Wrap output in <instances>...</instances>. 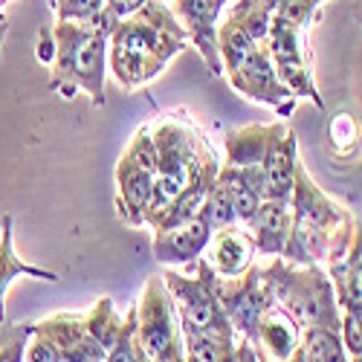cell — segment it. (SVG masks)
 <instances>
[{
	"mask_svg": "<svg viewBox=\"0 0 362 362\" xmlns=\"http://www.w3.org/2000/svg\"><path fill=\"white\" fill-rule=\"evenodd\" d=\"M354 15H356L359 23H362V0H354Z\"/></svg>",
	"mask_w": 362,
	"mask_h": 362,
	"instance_id": "cell-33",
	"label": "cell"
},
{
	"mask_svg": "<svg viewBox=\"0 0 362 362\" xmlns=\"http://www.w3.org/2000/svg\"><path fill=\"white\" fill-rule=\"evenodd\" d=\"M218 296H221L223 313H226L232 330L238 334V339H252L261 313L273 305V298H269V293L264 287L258 264H252L244 276L218 279Z\"/></svg>",
	"mask_w": 362,
	"mask_h": 362,
	"instance_id": "cell-11",
	"label": "cell"
},
{
	"mask_svg": "<svg viewBox=\"0 0 362 362\" xmlns=\"http://www.w3.org/2000/svg\"><path fill=\"white\" fill-rule=\"evenodd\" d=\"M189 362H238V334L229 330H183Z\"/></svg>",
	"mask_w": 362,
	"mask_h": 362,
	"instance_id": "cell-22",
	"label": "cell"
},
{
	"mask_svg": "<svg viewBox=\"0 0 362 362\" xmlns=\"http://www.w3.org/2000/svg\"><path fill=\"white\" fill-rule=\"evenodd\" d=\"M301 356L305 362H351L339 330L330 327H305L301 330Z\"/></svg>",
	"mask_w": 362,
	"mask_h": 362,
	"instance_id": "cell-23",
	"label": "cell"
},
{
	"mask_svg": "<svg viewBox=\"0 0 362 362\" xmlns=\"http://www.w3.org/2000/svg\"><path fill=\"white\" fill-rule=\"evenodd\" d=\"M226 78L244 99L267 105L276 116H290L296 110L293 90L276 73V64H273V58H269L264 44H258L238 67L226 70Z\"/></svg>",
	"mask_w": 362,
	"mask_h": 362,
	"instance_id": "cell-10",
	"label": "cell"
},
{
	"mask_svg": "<svg viewBox=\"0 0 362 362\" xmlns=\"http://www.w3.org/2000/svg\"><path fill=\"white\" fill-rule=\"evenodd\" d=\"M339 337H342L345 351H348L351 356H362V308H356V310H342Z\"/></svg>",
	"mask_w": 362,
	"mask_h": 362,
	"instance_id": "cell-28",
	"label": "cell"
},
{
	"mask_svg": "<svg viewBox=\"0 0 362 362\" xmlns=\"http://www.w3.org/2000/svg\"><path fill=\"white\" fill-rule=\"evenodd\" d=\"M287 122H273V125H240L226 134L223 151L229 165H261L269 154V148L276 145V139L287 131Z\"/></svg>",
	"mask_w": 362,
	"mask_h": 362,
	"instance_id": "cell-19",
	"label": "cell"
},
{
	"mask_svg": "<svg viewBox=\"0 0 362 362\" xmlns=\"http://www.w3.org/2000/svg\"><path fill=\"white\" fill-rule=\"evenodd\" d=\"M148 6V0H105V12L113 18V21H125V18H134L139 9Z\"/></svg>",
	"mask_w": 362,
	"mask_h": 362,
	"instance_id": "cell-30",
	"label": "cell"
},
{
	"mask_svg": "<svg viewBox=\"0 0 362 362\" xmlns=\"http://www.w3.org/2000/svg\"><path fill=\"white\" fill-rule=\"evenodd\" d=\"M351 362H362V356H351Z\"/></svg>",
	"mask_w": 362,
	"mask_h": 362,
	"instance_id": "cell-34",
	"label": "cell"
},
{
	"mask_svg": "<svg viewBox=\"0 0 362 362\" xmlns=\"http://www.w3.org/2000/svg\"><path fill=\"white\" fill-rule=\"evenodd\" d=\"M6 33H9V23L0 21V49H4V41H6Z\"/></svg>",
	"mask_w": 362,
	"mask_h": 362,
	"instance_id": "cell-32",
	"label": "cell"
},
{
	"mask_svg": "<svg viewBox=\"0 0 362 362\" xmlns=\"http://www.w3.org/2000/svg\"><path fill=\"white\" fill-rule=\"evenodd\" d=\"M221 4H226V0H221Z\"/></svg>",
	"mask_w": 362,
	"mask_h": 362,
	"instance_id": "cell-35",
	"label": "cell"
},
{
	"mask_svg": "<svg viewBox=\"0 0 362 362\" xmlns=\"http://www.w3.org/2000/svg\"><path fill=\"white\" fill-rule=\"evenodd\" d=\"M296 165H298V142H296V131L287 128L276 139V145L269 148L267 160L261 163L264 200H290L293 180H296Z\"/></svg>",
	"mask_w": 362,
	"mask_h": 362,
	"instance_id": "cell-18",
	"label": "cell"
},
{
	"mask_svg": "<svg viewBox=\"0 0 362 362\" xmlns=\"http://www.w3.org/2000/svg\"><path fill=\"white\" fill-rule=\"evenodd\" d=\"M55 21H96L105 12V0H49Z\"/></svg>",
	"mask_w": 362,
	"mask_h": 362,
	"instance_id": "cell-27",
	"label": "cell"
},
{
	"mask_svg": "<svg viewBox=\"0 0 362 362\" xmlns=\"http://www.w3.org/2000/svg\"><path fill=\"white\" fill-rule=\"evenodd\" d=\"M157 151V194H154V218L168 203L192 186H212L221 160L206 142L200 128L189 119V113H168L151 125ZM148 218V221H151Z\"/></svg>",
	"mask_w": 362,
	"mask_h": 362,
	"instance_id": "cell-3",
	"label": "cell"
},
{
	"mask_svg": "<svg viewBox=\"0 0 362 362\" xmlns=\"http://www.w3.org/2000/svg\"><path fill=\"white\" fill-rule=\"evenodd\" d=\"M250 342L261 351L267 362H290L301 345V327L287 310H281L279 305H269L261 313L255 337Z\"/></svg>",
	"mask_w": 362,
	"mask_h": 362,
	"instance_id": "cell-15",
	"label": "cell"
},
{
	"mask_svg": "<svg viewBox=\"0 0 362 362\" xmlns=\"http://www.w3.org/2000/svg\"><path fill=\"white\" fill-rule=\"evenodd\" d=\"M157 194V151L151 125H142L116 163V218L125 226L145 229Z\"/></svg>",
	"mask_w": 362,
	"mask_h": 362,
	"instance_id": "cell-6",
	"label": "cell"
},
{
	"mask_svg": "<svg viewBox=\"0 0 362 362\" xmlns=\"http://www.w3.org/2000/svg\"><path fill=\"white\" fill-rule=\"evenodd\" d=\"M218 180L226 186V192L232 197L238 223L240 226L250 223L252 215L258 212V206L264 203V171H261V165H229V163H221Z\"/></svg>",
	"mask_w": 362,
	"mask_h": 362,
	"instance_id": "cell-20",
	"label": "cell"
},
{
	"mask_svg": "<svg viewBox=\"0 0 362 362\" xmlns=\"http://www.w3.org/2000/svg\"><path fill=\"white\" fill-rule=\"evenodd\" d=\"M116 21L102 12L96 21H55L38 29V62L49 64V90L62 99L87 93L96 107H105L107 44Z\"/></svg>",
	"mask_w": 362,
	"mask_h": 362,
	"instance_id": "cell-1",
	"label": "cell"
},
{
	"mask_svg": "<svg viewBox=\"0 0 362 362\" xmlns=\"http://www.w3.org/2000/svg\"><path fill=\"white\" fill-rule=\"evenodd\" d=\"M186 47L189 35L171 6L148 0L134 18L116 21L107 44V70L125 93H134L154 81Z\"/></svg>",
	"mask_w": 362,
	"mask_h": 362,
	"instance_id": "cell-2",
	"label": "cell"
},
{
	"mask_svg": "<svg viewBox=\"0 0 362 362\" xmlns=\"http://www.w3.org/2000/svg\"><path fill=\"white\" fill-rule=\"evenodd\" d=\"M322 4H327V0H287L276 12L273 23H269L264 47H267L269 58H273L281 81L293 90V96L296 99L305 96L316 107L325 110V99L319 96L313 67H310V49H308L310 23Z\"/></svg>",
	"mask_w": 362,
	"mask_h": 362,
	"instance_id": "cell-5",
	"label": "cell"
},
{
	"mask_svg": "<svg viewBox=\"0 0 362 362\" xmlns=\"http://www.w3.org/2000/svg\"><path fill=\"white\" fill-rule=\"evenodd\" d=\"M15 279H38V281H58V273L35 264H26L15 252V218H0V322H6V290Z\"/></svg>",
	"mask_w": 362,
	"mask_h": 362,
	"instance_id": "cell-21",
	"label": "cell"
},
{
	"mask_svg": "<svg viewBox=\"0 0 362 362\" xmlns=\"http://www.w3.org/2000/svg\"><path fill=\"white\" fill-rule=\"evenodd\" d=\"M105 362H148V356L136 339V305H131L128 313L122 316V327H119L113 345L107 348Z\"/></svg>",
	"mask_w": 362,
	"mask_h": 362,
	"instance_id": "cell-24",
	"label": "cell"
},
{
	"mask_svg": "<svg viewBox=\"0 0 362 362\" xmlns=\"http://www.w3.org/2000/svg\"><path fill=\"white\" fill-rule=\"evenodd\" d=\"M136 305V339L148 362H186V339L174 298L160 276H151Z\"/></svg>",
	"mask_w": 362,
	"mask_h": 362,
	"instance_id": "cell-8",
	"label": "cell"
},
{
	"mask_svg": "<svg viewBox=\"0 0 362 362\" xmlns=\"http://www.w3.org/2000/svg\"><path fill=\"white\" fill-rule=\"evenodd\" d=\"M29 337H33V322H0V362H26Z\"/></svg>",
	"mask_w": 362,
	"mask_h": 362,
	"instance_id": "cell-26",
	"label": "cell"
},
{
	"mask_svg": "<svg viewBox=\"0 0 362 362\" xmlns=\"http://www.w3.org/2000/svg\"><path fill=\"white\" fill-rule=\"evenodd\" d=\"M284 4L287 0H238L226 9V15L218 21V49L223 73L238 67L258 44H264L269 23Z\"/></svg>",
	"mask_w": 362,
	"mask_h": 362,
	"instance_id": "cell-9",
	"label": "cell"
},
{
	"mask_svg": "<svg viewBox=\"0 0 362 362\" xmlns=\"http://www.w3.org/2000/svg\"><path fill=\"white\" fill-rule=\"evenodd\" d=\"M209 240H212V229L209 223L197 215L186 223H177L168 229H157L151 238V252L160 264H183V267H194L197 258H203V252L209 250Z\"/></svg>",
	"mask_w": 362,
	"mask_h": 362,
	"instance_id": "cell-14",
	"label": "cell"
},
{
	"mask_svg": "<svg viewBox=\"0 0 362 362\" xmlns=\"http://www.w3.org/2000/svg\"><path fill=\"white\" fill-rule=\"evenodd\" d=\"M200 218L209 223V229H212V232H218V229H223V226L238 223V218H235V206H232V197H229L226 186L221 183L218 177H215L212 189H209V194H206V200H203V206H200Z\"/></svg>",
	"mask_w": 362,
	"mask_h": 362,
	"instance_id": "cell-25",
	"label": "cell"
},
{
	"mask_svg": "<svg viewBox=\"0 0 362 362\" xmlns=\"http://www.w3.org/2000/svg\"><path fill=\"white\" fill-rule=\"evenodd\" d=\"M238 362H267L250 339H238Z\"/></svg>",
	"mask_w": 362,
	"mask_h": 362,
	"instance_id": "cell-31",
	"label": "cell"
},
{
	"mask_svg": "<svg viewBox=\"0 0 362 362\" xmlns=\"http://www.w3.org/2000/svg\"><path fill=\"white\" fill-rule=\"evenodd\" d=\"M264 287L273 305L287 310L296 325L305 327H330L339 330L342 310L337 301V290L322 264H293L287 258H273L261 267Z\"/></svg>",
	"mask_w": 362,
	"mask_h": 362,
	"instance_id": "cell-4",
	"label": "cell"
},
{
	"mask_svg": "<svg viewBox=\"0 0 362 362\" xmlns=\"http://www.w3.org/2000/svg\"><path fill=\"white\" fill-rule=\"evenodd\" d=\"M221 0H174L171 12L183 23L189 44L200 52L209 73L215 78L223 76V62L218 49V21H221Z\"/></svg>",
	"mask_w": 362,
	"mask_h": 362,
	"instance_id": "cell-12",
	"label": "cell"
},
{
	"mask_svg": "<svg viewBox=\"0 0 362 362\" xmlns=\"http://www.w3.org/2000/svg\"><path fill=\"white\" fill-rule=\"evenodd\" d=\"M38 334L49 337L58 351H62L64 362H105L107 351L105 345L93 337V330L87 325V310L84 313H52L41 322H33Z\"/></svg>",
	"mask_w": 362,
	"mask_h": 362,
	"instance_id": "cell-13",
	"label": "cell"
},
{
	"mask_svg": "<svg viewBox=\"0 0 362 362\" xmlns=\"http://www.w3.org/2000/svg\"><path fill=\"white\" fill-rule=\"evenodd\" d=\"M160 279L174 298L183 330H229V334H235L218 296V273L206 261V255L197 258L194 267L186 273L163 269Z\"/></svg>",
	"mask_w": 362,
	"mask_h": 362,
	"instance_id": "cell-7",
	"label": "cell"
},
{
	"mask_svg": "<svg viewBox=\"0 0 362 362\" xmlns=\"http://www.w3.org/2000/svg\"><path fill=\"white\" fill-rule=\"evenodd\" d=\"M26 362H64L62 351H58V345L38 334L35 325H33V337H29V345H26Z\"/></svg>",
	"mask_w": 362,
	"mask_h": 362,
	"instance_id": "cell-29",
	"label": "cell"
},
{
	"mask_svg": "<svg viewBox=\"0 0 362 362\" xmlns=\"http://www.w3.org/2000/svg\"><path fill=\"white\" fill-rule=\"evenodd\" d=\"M206 261L212 264L218 279L244 276L247 269L255 264V244H252L247 226L232 223V226H223V229L212 232Z\"/></svg>",
	"mask_w": 362,
	"mask_h": 362,
	"instance_id": "cell-16",
	"label": "cell"
},
{
	"mask_svg": "<svg viewBox=\"0 0 362 362\" xmlns=\"http://www.w3.org/2000/svg\"><path fill=\"white\" fill-rule=\"evenodd\" d=\"M244 226L252 238L258 255L279 258L293 232V206L290 200H264L258 206V212L252 215V221Z\"/></svg>",
	"mask_w": 362,
	"mask_h": 362,
	"instance_id": "cell-17",
	"label": "cell"
}]
</instances>
